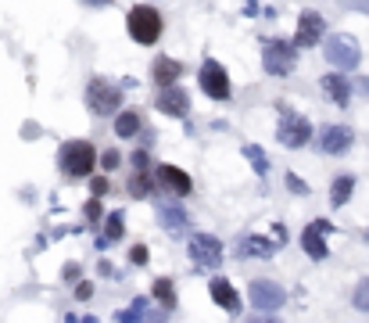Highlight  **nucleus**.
Masks as SVG:
<instances>
[{
	"label": "nucleus",
	"mask_w": 369,
	"mask_h": 323,
	"mask_svg": "<svg viewBox=\"0 0 369 323\" xmlns=\"http://www.w3.org/2000/svg\"><path fill=\"white\" fill-rule=\"evenodd\" d=\"M58 162H62V173L65 176H90L93 162H97V151H93L90 140H65Z\"/></svg>",
	"instance_id": "f257e3e1"
},
{
	"label": "nucleus",
	"mask_w": 369,
	"mask_h": 323,
	"mask_svg": "<svg viewBox=\"0 0 369 323\" xmlns=\"http://www.w3.org/2000/svg\"><path fill=\"white\" fill-rule=\"evenodd\" d=\"M126 26H129V36L144 47H151L158 36H162V15H158L151 4H140L126 15Z\"/></svg>",
	"instance_id": "f03ea898"
},
{
	"label": "nucleus",
	"mask_w": 369,
	"mask_h": 323,
	"mask_svg": "<svg viewBox=\"0 0 369 323\" xmlns=\"http://www.w3.org/2000/svg\"><path fill=\"white\" fill-rule=\"evenodd\" d=\"M262 65L273 76H291L298 69V47L287 40H269L266 50H262Z\"/></svg>",
	"instance_id": "7ed1b4c3"
},
{
	"label": "nucleus",
	"mask_w": 369,
	"mask_h": 323,
	"mask_svg": "<svg viewBox=\"0 0 369 323\" xmlns=\"http://www.w3.org/2000/svg\"><path fill=\"white\" fill-rule=\"evenodd\" d=\"M86 104H90V112L93 115H112L115 108L122 104V90L108 79H90L86 86Z\"/></svg>",
	"instance_id": "20e7f679"
},
{
	"label": "nucleus",
	"mask_w": 369,
	"mask_h": 323,
	"mask_svg": "<svg viewBox=\"0 0 369 323\" xmlns=\"http://www.w3.org/2000/svg\"><path fill=\"white\" fill-rule=\"evenodd\" d=\"M323 54H327V65H334V69H341V72L355 69V65H358V58H362L358 40H355V36H344V33H341V36H334V40H327Z\"/></svg>",
	"instance_id": "39448f33"
},
{
	"label": "nucleus",
	"mask_w": 369,
	"mask_h": 323,
	"mask_svg": "<svg viewBox=\"0 0 369 323\" xmlns=\"http://www.w3.org/2000/svg\"><path fill=\"white\" fill-rule=\"evenodd\" d=\"M276 137H280V144H287V147H305L308 144V137H312V126H308V119L305 115H298L294 108H280V126H276Z\"/></svg>",
	"instance_id": "423d86ee"
},
{
	"label": "nucleus",
	"mask_w": 369,
	"mask_h": 323,
	"mask_svg": "<svg viewBox=\"0 0 369 323\" xmlns=\"http://www.w3.org/2000/svg\"><path fill=\"white\" fill-rule=\"evenodd\" d=\"M247 302H251L258 312H276V309L287 302V295H283V288H280L276 280L258 277V280H251V288H247Z\"/></svg>",
	"instance_id": "0eeeda50"
},
{
	"label": "nucleus",
	"mask_w": 369,
	"mask_h": 323,
	"mask_svg": "<svg viewBox=\"0 0 369 323\" xmlns=\"http://www.w3.org/2000/svg\"><path fill=\"white\" fill-rule=\"evenodd\" d=\"M187 248H190V262L197 269H216L223 262V244L212 234H194Z\"/></svg>",
	"instance_id": "6e6552de"
},
{
	"label": "nucleus",
	"mask_w": 369,
	"mask_h": 323,
	"mask_svg": "<svg viewBox=\"0 0 369 323\" xmlns=\"http://www.w3.org/2000/svg\"><path fill=\"white\" fill-rule=\"evenodd\" d=\"M197 83H201V90L208 94V97H216V101H230V76H226V69L219 65V62H204L201 65V72H197Z\"/></svg>",
	"instance_id": "1a4fd4ad"
},
{
	"label": "nucleus",
	"mask_w": 369,
	"mask_h": 323,
	"mask_svg": "<svg viewBox=\"0 0 369 323\" xmlns=\"http://www.w3.org/2000/svg\"><path fill=\"white\" fill-rule=\"evenodd\" d=\"M323 36H327V18L320 11H305L298 18V36H294L298 47H315Z\"/></svg>",
	"instance_id": "9d476101"
},
{
	"label": "nucleus",
	"mask_w": 369,
	"mask_h": 323,
	"mask_svg": "<svg viewBox=\"0 0 369 323\" xmlns=\"http://www.w3.org/2000/svg\"><path fill=\"white\" fill-rule=\"evenodd\" d=\"M154 108L162 115H187L190 112V94L187 90H180V86H162V94L154 97Z\"/></svg>",
	"instance_id": "9b49d317"
},
{
	"label": "nucleus",
	"mask_w": 369,
	"mask_h": 323,
	"mask_svg": "<svg viewBox=\"0 0 369 323\" xmlns=\"http://www.w3.org/2000/svg\"><path fill=\"white\" fill-rule=\"evenodd\" d=\"M327 234H330V223H327V220L308 223V227H305V234H301V248H305L312 259H327V251H330V248H327V241H323Z\"/></svg>",
	"instance_id": "f8f14e48"
},
{
	"label": "nucleus",
	"mask_w": 369,
	"mask_h": 323,
	"mask_svg": "<svg viewBox=\"0 0 369 323\" xmlns=\"http://www.w3.org/2000/svg\"><path fill=\"white\" fill-rule=\"evenodd\" d=\"M351 140H355L351 126H341V123H334V126H327V130H323V137H320V147H323V154H344V151L351 147Z\"/></svg>",
	"instance_id": "ddd939ff"
},
{
	"label": "nucleus",
	"mask_w": 369,
	"mask_h": 323,
	"mask_svg": "<svg viewBox=\"0 0 369 323\" xmlns=\"http://www.w3.org/2000/svg\"><path fill=\"white\" fill-rule=\"evenodd\" d=\"M158 180H162V187H169L172 194H190L194 191V183H190V176L183 173V169H176V166H158Z\"/></svg>",
	"instance_id": "4468645a"
},
{
	"label": "nucleus",
	"mask_w": 369,
	"mask_h": 323,
	"mask_svg": "<svg viewBox=\"0 0 369 323\" xmlns=\"http://www.w3.org/2000/svg\"><path fill=\"white\" fill-rule=\"evenodd\" d=\"M208 291H212L216 305H223L226 312H240V298H237V291H233V284H230V280L216 277L212 284H208Z\"/></svg>",
	"instance_id": "2eb2a0df"
},
{
	"label": "nucleus",
	"mask_w": 369,
	"mask_h": 323,
	"mask_svg": "<svg viewBox=\"0 0 369 323\" xmlns=\"http://www.w3.org/2000/svg\"><path fill=\"white\" fill-rule=\"evenodd\" d=\"M273 248H280V244L276 241H266V237H247V241H240L237 255L240 259H266V255H273Z\"/></svg>",
	"instance_id": "dca6fc26"
},
{
	"label": "nucleus",
	"mask_w": 369,
	"mask_h": 323,
	"mask_svg": "<svg viewBox=\"0 0 369 323\" xmlns=\"http://www.w3.org/2000/svg\"><path fill=\"white\" fill-rule=\"evenodd\" d=\"M180 72H183L180 62H172V58H154V72H151V76H154L158 86H172V83L180 79Z\"/></svg>",
	"instance_id": "f3484780"
},
{
	"label": "nucleus",
	"mask_w": 369,
	"mask_h": 323,
	"mask_svg": "<svg viewBox=\"0 0 369 323\" xmlns=\"http://www.w3.org/2000/svg\"><path fill=\"white\" fill-rule=\"evenodd\" d=\"M158 220H162L165 230H183L187 227V212H183V205H162L158 208Z\"/></svg>",
	"instance_id": "a211bd4d"
},
{
	"label": "nucleus",
	"mask_w": 369,
	"mask_h": 323,
	"mask_svg": "<svg viewBox=\"0 0 369 323\" xmlns=\"http://www.w3.org/2000/svg\"><path fill=\"white\" fill-rule=\"evenodd\" d=\"M323 90H327V97L330 101H337V104H348V94H351V86H348V79L344 76H323Z\"/></svg>",
	"instance_id": "6ab92c4d"
},
{
	"label": "nucleus",
	"mask_w": 369,
	"mask_h": 323,
	"mask_svg": "<svg viewBox=\"0 0 369 323\" xmlns=\"http://www.w3.org/2000/svg\"><path fill=\"white\" fill-rule=\"evenodd\" d=\"M351 191H355V176H337V180H334V187H330V205H334V208H341V205L351 198Z\"/></svg>",
	"instance_id": "aec40b11"
},
{
	"label": "nucleus",
	"mask_w": 369,
	"mask_h": 323,
	"mask_svg": "<svg viewBox=\"0 0 369 323\" xmlns=\"http://www.w3.org/2000/svg\"><path fill=\"white\" fill-rule=\"evenodd\" d=\"M244 154H247V162L254 166V173H258V176H266V173H269V158H266V151H262L258 144H247V147H244Z\"/></svg>",
	"instance_id": "412c9836"
},
{
	"label": "nucleus",
	"mask_w": 369,
	"mask_h": 323,
	"mask_svg": "<svg viewBox=\"0 0 369 323\" xmlns=\"http://www.w3.org/2000/svg\"><path fill=\"white\" fill-rule=\"evenodd\" d=\"M115 133H119V137H133V133H140V115H136V112H122L119 123H115Z\"/></svg>",
	"instance_id": "4be33fe9"
},
{
	"label": "nucleus",
	"mask_w": 369,
	"mask_h": 323,
	"mask_svg": "<svg viewBox=\"0 0 369 323\" xmlns=\"http://www.w3.org/2000/svg\"><path fill=\"white\" fill-rule=\"evenodd\" d=\"M154 298L162 302V309H172V305H176V291H172V280H154Z\"/></svg>",
	"instance_id": "5701e85b"
},
{
	"label": "nucleus",
	"mask_w": 369,
	"mask_h": 323,
	"mask_svg": "<svg viewBox=\"0 0 369 323\" xmlns=\"http://www.w3.org/2000/svg\"><path fill=\"white\" fill-rule=\"evenodd\" d=\"M119 237H122V215H119V212H112V220H108V230H104V237H100L97 244H100V248H104V244H115Z\"/></svg>",
	"instance_id": "b1692460"
},
{
	"label": "nucleus",
	"mask_w": 369,
	"mask_h": 323,
	"mask_svg": "<svg viewBox=\"0 0 369 323\" xmlns=\"http://www.w3.org/2000/svg\"><path fill=\"white\" fill-rule=\"evenodd\" d=\"M144 309H147V302H144V298H136L129 309H122V312H119V323H140V319H144Z\"/></svg>",
	"instance_id": "393cba45"
},
{
	"label": "nucleus",
	"mask_w": 369,
	"mask_h": 323,
	"mask_svg": "<svg viewBox=\"0 0 369 323\" xmlns=\"http://www.w3.org/2000/svg\"><path fill=\"white\" fill-rule=\"evenodd\" d=\"M351 302H355V309H358V312H369V277H362V280H358V288H355V298H351Z\"/></svg>",
	"instance_id": "a878e982"
},
{
	"label": "nucleus",
	"mask_w": 369,
	"mask_h": 323,
	"mask_svg": "<svg viewBox=\"0 0 369 323\" xmlns=\"http://www.w3.org/2000/svg\"><path fill=\"white\" fill-rule=\"evenodd\" d=\"M147 191H151V187H147V176H144V173H136V176H133V183H129V194H133V198H147Z\"/></svg>",
	"instance_id": "bb28decb"
},
{
	"label": "nucleus",
	"mask_w": 369,
	"mask_h": 323,
	"mask_svg": "<svg viewBox=\"0 0 369 323\" xmlns=\"http://www.w3.org/2000/svg\"><path fill=\"white\" fill-rule=\"evenodd\" d=\"M287 187H291L294 194H308V183H301V176H298V173H287Z\"/></svg>",
	"instance_id": "cd10ccee"
},
{
	"label": "nucleus",
	"mask_w": 369,
	"mask_h": 323,
	"mask_svg": "<svg viewBox=\"0 0 369 323\" xmlns=\"http://www.w3.org/2000/svg\"><path fill=\"white\" fill-rule=\"evenodd\" d=\"M119 166V151H104V169H115Z\"/></svg>",
	"instance_id": "c85d7f7f"
},
{
	"label": "nucleus",
	"mask_w": 369,
	"mask_h": 323,
	"mask_svg": "<svg viewBox=\"0 0 369 323\" xmlns=\"http://www.w3.org/2000/svg\"><path fill=\"white\" fill-rule=\"evenodd\" d=\"M348 8H355V11H365L369 15V0H344Z\"/></svg>",
	"instance_id": "c756f323"
},
{
	"label": "nucleus",
	"mask_w": 369,
	"mask_h": 323,
	"mask_svg": "<svg viewBox=\"0 0 369 323\" xmlns=\"http://www.w3.org/2000/svg\"><path fill=\"white\" fill-rule=\"evenodd\" d=\"M108 191V180H93V194H104Z\"/></svg>",
	"instance_id": "7c9ffc66"
},
{
	"label": "nucleus",
	"mask_w": 369,
	"mask_h": 323,
	"mask_svg": "<svg viewBox=\"0 0 369 323\" xmlns=\"http://www.w3.org/2000/svg\"><path fill=\"white\" fill-rule=\"evenodd\" d=\"M358 90H362V97H369V76H362V79H358Z\"/></svg>",
	"instance_id": "2f4dec72"
},
{
	"label": "nucleus",
	"mask_w": 369,
	"mask_h": 323,
	"mask_svg": "<svg viewBox=\"0 0 369 323\" xmlns=\"http://www.w3.org/2000/svg\"><path fill=\"white\" fill-rule=\"evenodd\" d=\"M83 4H90V8H104V4H112V0H83Z\"/></svg>",
	"instance_id": "473e14b6"
},
{
	"label": "nucleus",
	"mask_w": 369,
	"mask_h": 323,
	"mask_svg": "<svg viewBox=\"0 0 369 323\" xmlns=\"http://www.w3.org/2000/svg\"><path fill=\"white\" fill-rule=\"evenodd\" d=\"M247 323H276V319H269V316H251Z\"/></svg>",
	"instance_id": "72a5a7b5"
},
{
	"label": "nucleus",
	"mask_w": 369,
	"mask_h": 323,
	"mask_svg": "<svg viewBox=\"0 0 369 323\" xmlns=\"http://www.w3.org/2000/svg\"><path fill=\"white\" fill-rule=\"evenodd\" d=\"M83 323H97V319H93V316H90V319H83Z\"/></svg>",
	"instance_id": "f704fd0d"
}]
</instances>
